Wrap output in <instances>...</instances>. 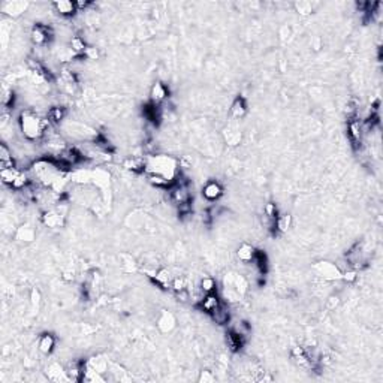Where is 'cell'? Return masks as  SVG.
<instances>
[{
    "label": "cell",
    "mask_w": 383,
    "mask_h": 383,
    "mask_svg": "<svg viewBox=\"0 0 383 383\" xmlns=\"http://www.w3.org/2000/svg\"><path fill=\"white\" fill-rule=\"evenodd\" d=\"M47 117L53 125H60L66 117V108L62 106V105H54L48 109Z\"/></svg>",
    "instance_id": "44dd1931"
},
{
    "label": "cell",
    "mask_w": 383,
    "mask_h": 383,
    "mask_svg": "<svg viewBox=\"0 0 383 383\" xmlns=\"http://www.w3.org/2000/svg\"><path fill=\"white\" fill-rule=\"evenodd\" d=\"M171 287L175 290V293H177V292H181V290H186V289H187V282H186L184 277L177 276V277L172 279V282H171Z\"/></svg>",
    "instance_id": "1f68e13d"
},
{
    "label": "cell",
    "mask_w": 383,
    "mask_h": 383,
    "mask_svg": "<svg viewBox=\"0 0 383 383\" xmlns=\"http://www.w3.org/2000/svg\"><path fill=\"white\" fill-rule=\"evenodd\" d=\"M123 168L128 169V171L136 172V174L144 172V171H145V159H142V158H135V156L128 158V159L123 162Z\"/></svg>",
    "instance_id": "7402d4cb"
},
{
    "label": "cell",
    "mask_w": 383,
    "mask_h": 383,
    "mask_svg": "<svg viewBox=\"0 0 383 383\" xmlns=\"http://www.w3.org/2000/svg\"><path fill=\"white\" fill-rule=\"evenodd\" d=\"M172 276H171V271L166 270V268H162V270H158L155 277H153V282H155V285H158L159 287L162 289H166V287H171V282H172Z\"/></svg>",
    "instance_id": "d6986e66"
},
{
    "label": "cell",
    "mask_w": 383,
    "mask_h": 383,
    "mask_svg": "<svg viewBox=\"0 0 383 383\" xmlns=\"http://www.w3.org/2000/svg\"><path fill=\"white\" fill-rule=\"evenodd\" d=\"M214 376L211 374V371H202L201 373V377H199V382H214Z\"/></svg>",
    "instance_id": "d590c367"
},
{
    "label": "cell",
    "mask_w": 383,
    "mask_h": 383,
    "mask_svg": "<svg viewBox=\"0 0 383 383\" xmlns=\"http://www.w3.org/2000/svg\"><path fill=\"white\" fill-rule=\"evenodd\" d=\"M18 123L23 136L32 142L42 139L53 128V123L48 120V117H39L30 109H26L20 114Z\"/></svg>",
    "instance_id": "6da1fadb"
},
{
    "label": "cell",
    "mask_w": 383,
    "mask_h": 383,
    "mask_svg": "<svg viewBox=\"0 0 383 383\" xmlns=\"http://www.w3.org/2000/svg\"><path fill=\"white\" fill-rule=\"evenodd\" d=\"M256 252H257V250H256L252 244L243 243V244L238 247V250H237V256H238V259H240L241 262H244V263H250V262L255 259Z\"/></svg>",
    "instance_id": "ffe728a7"
},
{
    "label": "cell",
    "mask_w": 383,
    "mask_h": 383,
    "mask_svg": "<svg viewBox=\"0 0 383 383\" xmlns=\"http://www.w3.org/2000/svg\"><path fill=\"white\" fill-rule=\"evenodd\" d=\"M17 238L23 241H32L34 238V231L30 226H21L17 232Z\"/></svg>",
    "instance_id": "4dcf8cb0"
},
{
    "label": "cell",
    "mask_w": 383,
    "mask_h": 383,
    "mask_svg": "<svg viewBox=\"0 0 383 383\" xmlns=\"http://www.w3.org/2000/svg\"><path fill=\"white\" fill-rule=\"evenodd\" d=\"M69 47L72 48V51H73L75 54H78V56H83L84 51H86V48H87L86 41L83 39L81 36H73L72 39H70V45H69Z\"/></svg>",
    "instance_id": "484cf974"
},
{
    "label": "cell",
    "mask_w": 383,
    "mask_h": 383,
    "mask_svg": "<svg viewBox=\"0 0 383 383\" xmlns=\"http://www.w3.org/2000/svg\"><path fill=\"white\" fill-rule=\"evenodd\" d=\"M348 136H349L352 147L355 150H361L362 141H364V132H362V126H361V120H358L356 114L351 116V120L348 123Z\"/></svg>",
    "instance_id": "277c9868"
},
{
    "label": "cell",
    "mask_w": 383,
    "mask_h": 383,
    "mask_svg": "<svg viewBox=\"0 0 383 383\" xmlns=\"http://www.w3.org/2000/svg\"><path fill=\"white\" fill-rule=\"evenodd\" d=\"M223 195V187L220 186L219 181L210 180L204 187H202V196L204 199H207L208 202H216L217 199H220Z\"/></svg>",
    "instance_id": "ba28073f"
},
{
    "label": "cell",
    "mask_w": 383,
    "mask_h": 383,
    "mask_svg": "<svg viewBox=\"0 0 383 383\" xmlns=\"http://www.w3.org/2000/svg\"><path fill=\"white\" fill-rule=\"evenodd\" d=\"M27 6L29 5L26 2H5L2 5V11L9 17H18L27 9Z\"/></svg>",
    "instance_id": "e0dca14e"
},
{
    "label": "cell",
    "mask_w": 383,
    "mask_h": 383,
    "mask_svg": "<svg viewBox=\"0 0 383 383\" xmlns=\"http://www.w3.org/2000/svg\"><path fill=\"white\" fill-rule=\"evenodd\" d=\"M168 95H169L168 87L162 81H158L153 84V87L150 90V102L155 105H162L168 99Z\"/></svg>",
    "instance_id": "9c48e42d"
},
{
    "label": "cell",
    "mask_w": 383,
    "mask_h": 383,
    "mask_svg": "<svg viewBox=\"0 0 383 383\" xmlns=\"http://www.w3.org/2000/svg\"><path fill=\"white\" fill-rule=\"evenodd\" d=\"M276 226H277V232H287L289 227L292 226V216L289 214L279 216L276 220Z\"/></svg>",
    "instance_id": "f1b7e54d"
},
{
    "label": "cell",
    "mask_w": 383,
    "mask_h": 383,
    "mask_svg": "<svg viewBox=\"0 0 383 383\" xmlns=\"http://www.w3.org/2000/svg\"><path fill=\"white\" fill-rule=\"evenodd\" d=\"M246 114H247V102L243 96H237L231 105V116H232V119L240 120V119L246 117Z\"/></svg>",
    "instance_id": "9a60e30c"
},
{
    "label": "cell",
    "mask_w": 383,
    "mask_h": 383,
    "mask_svg": "<svg viewBox=\"0 0 383 383\" xmlns=\"http://www.w3.org/2000/svg\"><path fill=\"white\" fill-rule=\"evenodd\" d=\"M53 29L47 24L42 23H37L33 26L32 32H30V37H32V42L36 47H45L51 39H53Z\"/></svg>",
    "instance_id": "3957f363"
},
{
    "label": "cell",
    "mask_w": 383,
    "mask_h": 383,
    "mask_svg": "<svg viewBox=\"0 0 383 383\" xmlns=\"http://www.w3.org/2000/svg\"><path fill=\"white\" fill-rule=\"evenodd\" d=\"M99 56H100V53H99V50L96 47H87L84 54H83V57L87 59V60H97Z\"/></svg>",
    "instance_id": "836d02e7"
},
{
    "label": "cell",
    "mask_w": 383,
    "mask_h": 383,
    "mask_svg": "<svg viewBox=\"0 0 383 383\" xmlns=\"http://www.w3.org/2000/svg\"><path fill=\"white\" fill-rule=\"evenodd\" d=\"M211 319H213V322L216 323V325H227L229 323V320H231V313H229V310H227V307L226 305L222 302V305L219 309H216L211 315Z\"/></svg>",
    "instance_id": "ac0fdd59"
},
{
    "label": "cell",
    "mask_w": 383,
    "mask_h": 383,
    "mask_svg": "<svg viewBox=\"0 0 383 383\" xmlns=\"http://www.w3.org/2000/svg\"><path fill=\"white\" fill-rule=\"evenodd\" d=\"M175 323H177V320H175L174 315L169 313V312H166V310H162V313H160V316H159V319H158V326H159V329H160L162 332H171V331L175 328Z\"/></svg>",
    "instance_id": "2e32d148"
},
{
    "label": "cell",
    "mask_w": 383,
    "mask_h": 383,
    "mask_svg": "<svg viewBox=\"0 0 383 383\" xmlns=\"http://www.w3.org/2000/svg\"><path fill=\"white\" fill-rule=\"evenodd\" d=\"M51 6L60 17H64V18H70L78 12L75 2H69V0H59V2H54Z\"/></svg>",
    "instance_id": "7c38bea8"
},
{
    "label": "cell",
    "mask_w": 383,
    "mask_h": 383,
    "mask_svg": "<svg viewBox=\"0 0 383 383\" xmlns=\"http://www.w3.org/2000/svg\"><path fill=\"white\" fill-rule=\"evenodd\" d=\"M220 305H222L220 296H219L216 292H213V293H205V295L202 296V299H201V302H199V309H201L202 312L211 315L216 309L220 307Z\"/></svg>",
    "instance_id": "30bf717a"
},
{
    "label": "cell",
    "mask_w": 383,
    "mask_h": 383,
    "mask_svg": "<svg viewBox=\"0 0 383 383\" xmlns=\"http://www.w3.org/2000/svg\"><path fill=\"white\" fill-rule=\"evenodd\" d=\"M263 214H265L266 217H270V219H277V217H279L277 205H276L274 202L265 204V207H263Z\"/></svg>",
    "instance_id": "d6a6232c"
},
{
    "label": "cell",
    "mask_w": 383,
    "mask_h": 383,
    "mask_svg": "<svg viewBox=\"0 0 383 383\" xmlns=\"http://www.w3.org/2000/svg\"><path fill=\"white\" fill-rule=\"evenodd\" d=\"M0 100H2V105H3V108H6V109H11V108H14L15 95H14L12 89H9V87L3 86V89H2V97H0Z\"/></svg>",
    "instance_id": "cb8c5ba5"
},
{
    "label": "cell",
    "mask_w": 383,
    "mask_h": 383,
    "mask_svg": "<svg viewBox=\"0 0 383 383\" xmlns=\"http://www.w3.org/2000/svg\"><path fill=\"white\" fill-rule=\"evenodd\" d=\"M315 3L313 2H295L293 3V8L298 14L301 15H310L315 12Z\"/></svg>",
    "instance_id": "4316f807"
},
{
    "label": "cell",
    "mask_w": 383,
    "mask_h": 383,
    "mask_svg": "<svg viewBox=\"0 0 383 383\" xmlns=\"http://www.w3.org/2000/svg\"><path fill=\"white\" fill-rule=\"evenodd\" d=\"M338 304H340V298L338 296H329V299H328V309L329 310H334Z\"/></svg>",
    "instance_id": "8d00e7d4"
},
{
    "label": "cell",
    "mask_w": 383,
    "mask_h": 383,
    "mask_svg": "<svg viewBox=\"0 0 383 383\" xmlns=\"http://www.w3.org/2000/svg\"><path fill=\"white\" fill-rule=\"evenodd\" d=\"M145 159V174H158L168 180H171L175 184L177 177L180 175L178 162L169 156L165 155H156V156H147Z\"/></svg>",
    "instance_id": "7a4b0ae2"
},
{
    "label": "cell",
    "mask_w": 383,
    "mask_h": 383,
    "mask_svg": "<svg viewBox=\"0 0 383 383\" xmlns=\"http://www.w3.org/2000/svg\"><path fill=\"white\" fill-rule=\"evenodd\" d=\"M63 219H64V213L60 211L57 207L45 211L44 216H42V222L48 227H60V226H63Z\"/></svg>",
    "instance_id": "8fae6325"
},
{
    "label": "cell",
    "mask_w": 383,
    "mask_h": 383,
    "mask_svg": "<svg viewBox=\"0 0 383 383\" xmlns=\"http://www.w3.org/2000/svg\"><path fill=\"white\" fill-rule=\"evenodd\" d=\"M244 340H246V338H244L243 335L237 334V332L232 331V329H229V331L226 332V344H227V349L231 351L232 353H237V352H240V351L243 349Z\"/></svg>",
    "instance_id": "4fadbf2b"
},
{
    "label": "cell",
    "mask_w": 383,
    "mask_h": 383,
    "mask_svg": "<svg viewBox=\"0 0 383 383\" xmlns=\"http://www.w3.org/2000/svg\"><path fill=\"white\" fill-rule=\"evenodd\" d=\"M30 299H32V304L34 305H39V302H41V293H39V290L37 289H32V293H30Z\"/></svg>",
    "instance_id": "e575fe53"
},
{
    "label": "cell",
    "mask_w": 383,
    "mask_h": 383,
    "mask_svg": "<svg viewBox=\"0 0 383 383\" xmlns=\"http://www.w3.org/2000/svg\"><path fill=\"white\" fill-rule=\"evenodd\" d=\"M252 263L255 265V268L262 276L266 274V271H268V259H266V255L263 252L257 250L256 255H255V259L252 260Z\"/></svg>",
    "instance_id": "603a6c76"
},
{
    "label": "cell",
    "mask_w": 383,
    "mask_h": 383,
    "mask_svg": "<svg viewBox=\"0 0 383 383\" xmlns=\"http://www.w3.org/2000/svg\"><path fill=\"white\" fill-rule=\"evenodd\" d=\"M171 201L175 204V205H181V204H187V202H192V195L189 192V187L187 184H178L175 183L171 189Z\"/></svg>",
    "instance_id": "8992f818"
},
{
    "label": "cell",
    "mask_w": 383,
    "mask_h": 383,
    "mask_svg": "<svg viewBox=\"0 0 383 383\" xmlns=\"http://www.w3.org/2000/svg\"><path fill=\"white\" fill-rule=\"evenodd\" d=\"M66 377L70 382H80L84 379L86 374V362L84 361H72L64 368Z\"/></svg>",
    "instance_id": "52a82bcc"
},
{
    "label": "cell",
    "mask_w": 383,
    "mask_h": 383,
    "mask_svg": "<svg viewBox=\"0 0 383 383\" xmlns=\"http://www.w3.org/2000/svg\"><path fill=\"white\" fill-rule=\"evenodd\" d=\"M18 168H11V169H3V171H0V178H2V183L5 184V186H12V183H14V180H15V177H17V174H18Z\"/></svg>",
    "instance_id": "f546056e"
},
{
    "label": "cell",
    "mask_w": 383,
    "mask_h": 383,
    "mask_svg": "<svg viewBox=\"0 0 383 383\" xmlns=\"http://www.w3.org/2000/svg\"><path fill=\"white\" fill-rule=\"evenodd\" d=\"M56 348V337L53 334H42L39 337V341H37V351H39L42 355H50Z\"/></svg>",
    "instance_id": "5bb4252c"
},
{
    "label": "cell",
    "mask_w": 383,
    "mask_h": 383,
    "mask_svg": "<svg viewBox=\"0 0 383 383\" xmlns=\"http://www.w3.org/2000/svg\"><path fill=\"white\" fill-rule=\"evenodd\" d=\"M224 141L229 144V145H238L241 142V132L238 129H232L229 128L224 130Z\"/></svg>",
    "instance_id": "d4e9b609"
},
{
    "label": "cell",
    "mask_w": 383,
    "mask_h": 383,
    "mask_svg": "<svg viewBox=\"0 0 383 383\" xmlns=\"http://www.w3.org/2000/svg\"><path fill=\"white\" fill-rule=\"evenodd\" d=\"M313 270L316 271V274L319 277H322L323 280H341V270L338 268V265L332 263V262H318Z\"/></svg>",
    "instance_id": "5b68a950"
},
{
    "label": "cell",
    "mask_w": 383,
    "mask_h": 383,
    "mask_svg": "<svg viewBox=\"0 0 383 383\" xmlns=\"http://www.w3.org/2000/svg\"><path fill=\"white\" fill-rule=\"evenodd\" d=\"M199 289L204 292V295H205V293H213V292L217 290V282H216L213 277L207 276V277H204V279L201 280Z\"/></svg>",
    "instance_id": "83f0119b"
}]
</instances>
